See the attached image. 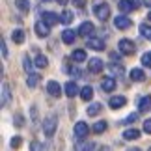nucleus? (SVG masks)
I'll list each match as a JSON object with an SVG mask.
<instances>
[{
	"instance_id": "nucleus-10",
	"label": "nucleus",
	"mask_w": 151,
	"mask_h": 151,
	"mask_svg": "<svg viewBox=\"0 0 151 151\" xmlns=\"http://www.w3.org/2000/svg\"><path fill=\"white\" fill-rule=\"evenodd\" d=\"M114 24H116V28H119V30H127V28L131 26V19H127L125 15H119V17L114 19Z\"/></svg>"
},
{
	"instance_id": "nucleus-45",
	"label": "nucleus",
	"mask_w": 151,
	"mask_h": 151,
	"mask_svg": "<svg viewBox=\"0 0 151 151\" xmlns=\"http://www.w3.org/2000/svg\"><path fill=\"white\" fill-rule=\"evenodd\" d=\"M144 6H147V8H151V0H142Z\"/></svg>"
},
{
	"instance_id": "nucleus-34",
	"label": "nucleus",
	"mask_w": 151,
	"mask_h": 151,
	"mask_svg": "<svg viewBox=\"0 0 151 151\" xmlns=\"http://www.w3.org/2000/svg\"><path fill=\"white\" fill-rule=\"evenodd\" d=\"M30 118H32V121L37 125V106L34 104V106H30Z\"/></svg>"
},
{
	"instance_id": "nucleus-40",
	"label": "nucleus",
	"mask_w": 151,
	"mask_h": 151,
	"mask_svg": "<svg viewBox=\"0 0 151 151\" xmlns=\"http://www.w3.org/2000/svg\"><path fill=\"white\" fill-rule=\"evenodd\" d=\"M144 131H146L147 134H151V118L144 121Z\"/></svg>"
},
{
	"instance_id": "nucleus-32",
	"label": "nucleus",
	"mask_w": 151,
	"mask_h": 151,
	"mask_svg": "<svg viewBox=\"0 0 151 151\" xmlns=\"http://www.w3.org/2000/svg\"><path fill=\"white\" fill-rule=\"evenodd\" d=\"M13 123H15V127H22V125H24V118H22L21 112H17L13 116Z\"/></svg>"
},
{
	"instance_id": "nucleus-9",
	"label": "nucleus",
	"mask_w": 151,
	"mask_h": 151,
	"mask_svg": "<svg viewBox=\"0 0 151 151\" xmlns=\"http://www.w3.org/2000/svg\"><path fill=\"white\" fill-rule=\"evenodd\" d=\"M103 67H104V63L99 60V58H91V60L88 62V69L91 73H101Z\"/></svg>"
},
{
	"instance_id": "nucleus-27",
	"label": "nucleus",
	"mask_w": 151,
	"mask_h": 151,
	"mask_svg": "<svg viewBox=\"0 0 151 151\" xmlns=\"http://www.w3.org/2000/svg\"><path fill=\"white\" fill-rule=\"evenodd\" d=\"M71 58H73L75 62H84V60H86V50L77 49V50H75L73 54H71Z\"/></svg>"
},
{
	"instance_id": "nucleus-21",
	"label": "nucleus",
	"mask_w": 151,
	"mask_h": 151,
	"mask_svg": "<svg viewBox=\"0 0 151 151\" xmlns=\"http://www.w3.org/2000/svg\"><path fill=\"white\" fill-rule=\"evenodd\" d=\"M80 97H82V101H91L93 99V90H91V86H84V88L80 90Z\"/></svg>"
},
{
	"instance_id": "nucleus-49",
	"label": "nucleus",
	"mask_w": 151,
	"mask_h": 151,
	"mask_svg": "<svg viewBox=\"0 0 151 151\" xmlns=\"http://www.w3.org/2000/svg\"><path fill=\"white\" fill-rule=\"evenodd\" d=\"M43 2H49V0H43Z\"/></svg>"
},
{
	"instance_id": "nucleus-31",
	"label": "nucleus",
	"mask_w": 151,
	"mask_h": 151,
	"mask_svg": "<svg viewBox=\"0 0 151 151\" xmlns=\"http://www.w3.org/2000/svg\"><path fill=\"white\" fill-rule=\"evenodd\" d=\"M118 8L123 11V13H127V11H131V9H132V6L129 4V0H121V2L118 4Z\"/></svg>"
},
{
	"instance_id": "nucleus-12",
	"label": "nucleus",
	"mask_w": 151,
	"mask_h": 151,
	"mask_svg": "<svg viewBox=\"0 0 151 151\" xmlns=\"http://www.w3.org/2000/svg\"><path fill=\"white\" fill-rule=\"evenodd\" d=\"M101 88H103L104 91H114V90H116V78L104 77V78L101 80Z\"/></svg>"
},
{
	"instance_id": "nucleus-29",
	"label": "nucleus",
	"mask_w": 151,
	"mask_h": 151,
	"mask_svg": "<svg viewBox=\"0 0 151 151\" xmlns=\"http://www.w3.org/2000/svg\"><path fill=\"white\" fill-rule=\"evenodd\" d=\"M140 34H142L146 39H149V41H151V26H149V24H146V22H144V24H140Z\"/></svg>"
},
{
	"instance_id": "nucleus-3",
	"label": "nucleus",
	"mask_w": 151,
	"mask_h": 151,
	"mask_svg": "<svg viewBox=\"0 0 151 151\" xmlns=\"http://www.w3.org/2000/svg\"><path fill=\"white\" fill-rule=\"evenodd\" d=\"M118 49H119V52H121V54H132L136 47H134V43H132L131 39L123 37V39H119V43H118Z\"/></svg>"
},
{
	"instance_id": "nucleus-37",
	"label": "nucleus",
	"mask_w": 151,
	"mask_h": 151,
	"mask_svg": "<svg viewBox=\"0 0 151 151\" xmlns=\"http://www.w3.org/2000/svg\"><path fill=\"white\" fill-rule=\"evenodd\" d=\"M30 151H43V147H41V144H39V142L34 140V142L30 144Z\"/></svg>"
},
{
	"instance_id": "nucleus-23",
	"label": "nucleus",
	"mask_w": 151,
	"mask_h": 151,
	"mask_svg": "<svg viewBox=\"0 0 151 151\" xmlns=\"http://www.w3.org/2000/svg\"><path fill=\"white\" fill-rule=\"evenodd\" d=\"M123 138L125 140H136V138H140V131L138 129H127L123 132Z\"/></svg>"
},
{
	"instance_id": "nucleus-6",
	"label": "nucleus",
	"mask_w": 151,
	"mask_h": 151,
	"mask_svg": "<svg viewBox=\"0 0 151 151\" xmlns=\"http://www.w3.org/2000/svg\"><path fill=\"white\" fill-rule=\"evenodd\" d=\"M34 28H36V34H37L39 37H47L49 34H50V26H49L45 21H37Z\"/></svg>"
},
{
	"instance_id": "nucleus-36",
	"label": "nucleus",
	"mask_w": 151,
	"mask_h": 151,
	"mask_svg": "<svg viewBox=\"0 0 151 151\" xmlns=\"http://www.w3.org/2000/svg\"><path fill=\"white\" fill-rule=\"evenodd\" d=\"M21 142H22V138H21V136H13L9 144H11V147H19V146H21Z\"/></svg>"
},
{
	"instance_id": "nucleus-46",
	"label": "nucleus",
	"mask_w": 151,
	"mask_h": 151,
	"mask_svg": "<svg viewBox=\"0 0 151 151\" xmlns=\"http://www.w3.org/2000/svg\"><path fill=\"white\" fill-rule=\"evenodd\" d=\"M56 2H58V4H62V6H65V4L69 2V0H56Z\"/></svg>"
},
{
	"instance_id": "nucleus-14",
	"label": "nucleus",
	"mask_w": 151,
	"mask_h": 151,
	"mask_svg": "<svg viewBox=\"0 0 151 151\" xmlns=\"http://www.w3.org/2000/svg\"><path fill=\"white\" fill-rule=\"evenodd\" d=\"M78 93H80V88L77 86V82H73V80H71V82L65 84V95L67 97H75V95H78Z\"/></svg>"
},
{
	"instance_id": "nucleus-11",
	"label": "nucleus",
	"mask_w": 151,
	"mask_h": 151,
	"mask_svg": "<svg viewBox=\"0 0 151 151\" xmlns=\"http://www.w3.org/2000/svg\"><path fill=\"white\" fill-rule=\"evenodd\" d=\"M138 110L140 112H149L151 110V95H144L138 101Z\"/></svg>"
},
{
	"instance_id": "nucleus-4",
	"label": "nucleus",
	"mask_w": 151,
	"mask_h": 151,
	"mask_svg": "<svg viewBox=\"0 0 151 151\" xmlns=\"http://www.w3.org/2000/svg\"><path fill=\"white\" fill-rule=\"evenodd\" d=\"M73 131H75V136H77L78 140H82V138L88 136L90 127H88V123H86V121H77V125H75Z\"/></svg>"
},
{
	"instance_id": "nucleus-7",
	"label": "nucleus",
	"mask_w": 151,
	"mask_h": 151,
	"mask_svg": "<svg viewBox=\"0 0 151 151\" xmlns=\"http://www.w3.org/2000/svg\"><path fill=\"white\" fill-rule=\"evenodd\" d=\"M91 34H93V24H91L90 21H86V22H82V24L78 26V36L91 37Z\"/></svg>"
},
{
	"instance_id": "nucleus-16",
	"label": "nucleus",
	"mask_w": 151,
	"mask_h": 151,
	"mask_svg": "<svg viewBox=\"0 0 151 151\" xmlns=\"http://www.w3.org/2000/svg\"><path fill=\"white\" fill-rule=\"evenodd\" d=\"M11 99V90H9V84L8 82H2V106L9 103Z\"/></svg>"
},
{
	"instance_id": "nucleus-30",
	"label": "nucleus",
	"mask_w": 151,
	"mask_h": 151,
	"mask_svg": "<svg viewBox=\"0 0 151 151\" xmlns=\"http://www.w3.org/2000/svg\"><path fill=\"white\" fill-rule=\"evenodd\" d=\"M49 65V60H47V56H43V54H37L36 58V67H47Z\"/></svg>"
},
{
	"instance_id": "nucleus-38",
	"label": "nucleus",
	"mask_w": 151,
	"mask_h": 151,
	"mask_svg": "<svg viewBox=\"0 0 151 151\" xmlns=\"http://www.w3.org/2000/svg\"><path fill=\"white\" fill-rule=\"evenodd\" d=\"M0 50H2V58H8V47H6V41H4V39L0 41Z\"/></svg>"
},
{
	"instance_id": "nucleus-8",
	"label": "nucleus",
	"mask_w": 151,
	"mask_h": 151,
	"mask_svg": "<svg viewBox=\"0 0 151 151\" xmlns=\"http://www.w3.org/2000/svg\"><path fill=\"white\" fill-rule=\"evenodd\" d=\"M47 91H49V95L52 97H60L62 95V86L56 82V80H50V82L47 84Z\"/></svg>"
},
{
	"instance_id": "nucleus-42",
	"label": "nucleus",
	"mask_w": 151,
	"mask_h": 151,
	"mask_svg": "<svg viewBox=\"0 0 151 151\" xmlns=\"http://www.w3.org/2000/svg\"><path fill=\"white\" fill-rule=\"evenodd\" d=\"M73 4L77 6V8H84V6H86V0H73Z\"/></svg>"
},
{
	"instance_id": "nucleus-19",
	"label": "nucleus",
	"mask_w": 151,
	"mask_h": 151,
	"mask_svg": "<svg viewBox=\"0 0 151 151\" xmlns=\"http://www.w3.org/2000/svg\"><path fill=\"white\" fill-rule=\"evenodd\" d=\"M75 37H77V34H75L73 30H63V32H62V41L65 43V45L75 43Z\"/></svg>"
},
{
	"instance_id": "nucleus-39",
	"label": "nucleus",
	"mask_w": 151,
	"mask_h": 151,
	"mask_svg": "<svg viewBox=\"0 0 151 151\" xmlns=\"http://www.w3.org/2000/svg\"><path fill=\"white\" fill-rule=\"evenodd\" d=\"M110 71L116 73V75H121V73H123V67H121V65H110Z\"/></svg>"
},
{
	"instance_id": "nucleus-47",
	"label": "nucleus",
	"mask_w": 151,
	"mask_h": 151,
	"mask_svg": "<svg viewBox=\"0 0 151 151\" xmlns=\"http://www.w3.org/2000/svg\"><path fill=\"white\" fill-rule=\"evenodd\" d=\"M127 151H140L138 147H131V149H127Z\"/></svg>"
},
{
	"instance_id": "nucleus-18",
	"label": "nucleus",
	"mask_w": 151,
	"mask_h": 151,
	"mask_svg": "<svg viewBox=\"0 0 151 151\" xmlns=\"http://www.w3.org/2000/svg\"><path fill=\"white\" fill-rule=\"evenodd\" d=\"M95 144L93 142H77L75 144V151H93Z\"/></svg>"
},
{
	"instance_id": "nucleus-35",
	"label": "nucleus",
	"mask_w": 151,
	"mask_h": 151,
	"mask_svg": "<svg viewBox=\"0 0 151 151\" xmlns=\"http://www.w3.org/2000/svg\"><path fill=\"white\" fill-rule=\"evenodd\" d=\"M142 63L146 67H151V52H146V54L142 56Z\"/></svg>"
},
{
	"instance_id": "nucleus-26",
	"label": "nucleus",
	"mask_w": 151,
	"mask_h": 151,
	"mask_svg": "<svg viewBox=\"0 0 151 151\" xmlns=\"http://www.w3.org/2000/svg\"><path fill=\"white\" fill-rule=\"evenodd\" d=\"M11 39H13V41L15 43H22V41H24V32H22V30H13V32H11Z\"/></svg>"
},
{
	"instance_id": "nucleus-50",
	"label": "nucleus",
	"mask_w": 151,
	"mask_h": 151,
	"mask_svg": "<svg viewBox=\"0 0 151 151\" xmlns=\"http://www.w3.org/2000/svg\"><path fill=\"white\" fill-rule=\"evenodd\" d=\"M147 151H151V147H149V149H147Z\"/></svg>"
},
{
	"instance_id": "nucleus-44",
	"label": "nucleus",
	"mask_w": 151,
	"mask_h": 151,
	"mask_svg": "<svg viewBox=\"0 0 151 151\" xmlns=\"http://www.w3.org/2000/svg\"><path fill=\"white\" fill-rule=\"evenodd\" d=\"M97 151H112V149H110L108 146H101V147H99V149H97Z\"/></svg>"
},
{
	"instance_id": "nucleus-17",
	"label": "nucleus",
	"mask_w": 151,
	"mask_h": 151,
	"mask_svg": "<svg viewBox=\"0 0 151 151\" xmlns=\"http://www.w3.org/2000/svg\"><path fill=\"white\" fill-rule=\"evenodd\" d=\"M41 17H43V21L47 22L49 26H52V24H56V22L60 21V17H58L56 13H52V11H45V13H43Z\"/></svg>"
},
{
	"instance_id": "nucleus-15",
	"label": "nucleus",
	"mask_w": 151,
	"mask_h": 151,
	"mask_svg": "<svg viewBox=\"0 0 151 151\" xmlns=\"http://www.w3.org/2000/svg\"><path fill=\"white\" fill-rule=\"evenodd\" d=\"M129 77H131V80H134V82H140V80H144V78H146V73H144V69H138V67H134V69H131Z\"/></svg>"
},
{
	"instance_id": "nucleus-2",
	"label": "nucleus",
	"mask_w": 151,
	"mask_h": 151,
	"mask_svg": "<svg viewBox=\"0 0 151 151\" xmlns=\"http://www.w3.org/2000/svg\"><path fill=\"white\" fill-rule=\"evenodd\" d=\"M93 13H95V17L99 21H108V17H110V6L106 2H97L93 6Z\"/></svg>"
},
{
	"instance_id": "nucleus-28",
	"label": "nucleus",
	"mask_w": 151,
	"mask_h": 151,
	"mask_svg": "<svg viewBox=\"0 0 151 151\" xmlns=\"http://www.w3.org/2000/svg\"><path fill=\"white\" fill-rule=\"evenodd\" d=\"M91 131H93L95 134H101V132H104V131H106V121H97Z\"/></svg>"
},
{
	"instance_id": "nucleus-5",
	"label": "nucleus",
	"mask_w": 151,
	"mask_h": 151,
	"mask_svg": "<svg viewBox=\"0 0 151 151\" xmlns=\"http://www.w3.org/2000/svg\"><path fill=\"white\" fill-rule=\"evenodd\" d=\"M86 47L91 49V50H104V41H103L101 37H88Z\"/></svg>"
},
{
	"instance_id": "nucleus-25",
	"label": "nucleus",
	"mask_w": 151,
	"mask_h": 151,
	"mask_svg": "<svg viewBox=\"0 0 151 151\" xmlns=\"http://www.w3.org/2000/svg\"><path fill=\"white\" fill-rule=\"evenodd\" d=\"M73 19H75V15H73V11H69V9H65L62 13V17H60V21L63 22V24H71Z\"/></svg>"
},
{
	"instance_id": "nucleus-48",
	"label": "nucleus",
	"mask_w": 151,
	"mask_h": 151,
	"mask_svg": "<svg viewBox=\"0 0 151 151\" xmlns=\"http://www.w3.org/2000/svg\"><path fill=\"white\" fill-rule=\"evenodd\" d=\"M147 19H149V21H151V11H149V15H147Z\"/></svg>"
},
{
	"instance_id": "nucleus-41",
	"label": "nucleus",
	"mask_w": 151,
	"mask_h": 151,
	"mask_svg": "<svg viewBox=\"0 0 151 151\" xmlns=\"http://www.w3.org/2000/svg\"><path fill=\"white\" fill-rule=\"evenodd\" d=\"M138 119V116L136 114H131V116H127V119H125V123H134V121Z\"/></svg>"
},
{
	"instance_id": "nucleus-20",
	"label": "nucleus",
	"mask_w": 151,
	"mask_h": 151,
	"mask_svg": "<svg viewBox=\"0 0 151 151\" xmlns=\"http://www.w3.org/2000/svg\"><path fill=\"white\" fill-rule=\"evenodd\" d=\"M101 112H103V104L101 103H93V104L88 106V116H91V118H95V116L101 114Z\"/></svg>"
},
{
	"instance_id": "nucleus-1",
	"label": "nucleus",
	"mask_w": 151,
	"mask_h": 151,
	"mask_svg": "<svg viewBox=\"0 0 151 151\" xmlns=\"http://www.w3.org/2000/svg\"><path fill=\"white\" fill-rule=\"evenodd\" d=\"M56 127H58V118H56L54 114L47 116V118L43 119V123H41V129L45 132V136H49V138L56 132Z\"/></svg>"
},
{
	"instance_id": "nucleus-33",
	"label": "nucleus",
	"mask_w": 151,
	"mask_h": 151,
	"mask_svg": "<svg viewBox=\"0 0 151 151\" xmlns=\"http://www.w3.org/2000/svg\"><path fill=\"white\" fill-rule=\"evenodd\" d=\"M22 67H24V71H26V73H32V60H30L28 56L22 58Z\"/></svg>"
},
{
	"instance_id": "nucleus-43",
	"label": "nucleus",
	"mask_w": 151,
	"mask_h": 151,
	"mask_svg": "<svg viewBox=\"0 0 151 151\" xmlns=\"http://www.w3.org/2000/svg\"><path fill=\"white\" fill-rule=\"evenodd\" d=\"M129 4L132 6V9H136L138 6H140V0H129Z\"/></svg>"
},
{
	"instance_id": "nucleus-22",
	"label": "nucleus",
	"mask_w": 151,
	"mask_h": 151,
	"mask_svg": "<svg viewBox=\"0 0 151 151\" xmlns=\"http://www.w3.org/2000/svg\"><path fill=\"white\" fill-rule=\"evenodd\" d=\"M15 8L22 11V13H28L30 11V2L28 0H15Z\"/></svg>"
},
{
	"instance_id": "nucleus-13",
	"label": "nucleus",
	"mask_w": 151,
	"mask_h": 151,
	"mask_svg": "<svg viewBox=\"0 0 151 151\" xmlns=\"http://www.w3.org/2000/svg\"><path fill=\"white\" fill-rule=\"evenodd\" d=\"M125 103H127V99H125L123 95H116V97H110V101H108L110 108H121V106H125Z\"/></svg>"
},
{
	"instance_id": "nucleus-24",
	"label": "nucleus",
	"mask_w": 151,
	"mask_h": 151,
	"mask_svg": "<svg viewBox=\"0 0 151 151\" xmlns=\"http://www.w3.org/2000/svg\"><path fill=\"white\" fill-rule=\"evenodd\" d=\"M37 82H39V75H36V73H28V78H26V84H28V88H36L37 86Z\"/></svg>"
}]
</instances>
